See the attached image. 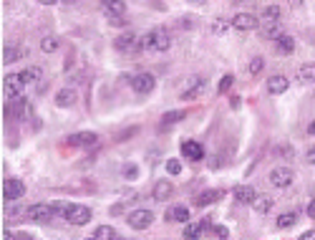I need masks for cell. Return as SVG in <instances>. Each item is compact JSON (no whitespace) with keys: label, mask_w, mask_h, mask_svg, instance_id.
Wrapping results in <instances>:
<instances>
[{"label":"cell","mask_w":315,"mask_h":240,"mask_svg":"<svg viewBox=\"0 0 315 240\" xmlns=\"http://www.w3.org/2000/svg\"><path fill=\"white\" fill-rule=\"evenodd\" d=\"M169 46H172V38L164 28H154L146 36H141V48L146 51H167Z\"/></svg>","instance_id":"obj_1"},{"label":"cell","mask_w":315,"mask_h":240,"mask_svg":"<svg viewBox=\"0 0 315 240\" xmlns=\"http://www.w3.org/2000/svg\"><path fill=\"white\" fill-rule=\"evenodd\" d=\"M114 46H116V51H121V53H136V51L141 48V38H139L136 33L126 31V33H121V36L114 41Z\"/></svg>","instance_id":"obj_2"},{"label":"cell","mask_w":315,"mask_h":240,"mask_svg":"<svg viewBox=\"0 0 315 240\" xmlns=\"http://www.w3.org/2000/svg\"><path fill=\"white\" fill-rule=\"evenodd\" d=\"M25 215H28V220H33V223H46V220H53V218H56V210H53V205L38 202V205H30Z\"/></svg>","instance_id":"obj_3"},{"label":"cell","mask_w":315,"mask_h":240,"mask_svg":"<svg viewBox=\"0 0 315 240\" xmlns=\"http://www.w3.org/2000/svg\"><path fill=\"white\" fill-rule=\"evenodd\" d=\"M126 223H129L134 230H146V228L154 223V213H151V210H134V213L126 218Z\"/></svg>","instance_id":"obj_4"},{"label":"cell","mask_w":315,"mask_h":240,"mask_svg":"<svg viewBox=\"0 0 315 240\" xmlns=\"http://www.w3.org/2000/svg\"><path fill=\"white\" fill-rule=\"evenodd\" d=\"M25 195V185L20 182V179H5V185H3V197H5V202H15V200H20Z\"/></svg>","instance_id":"obj_5"},{"label":"cell","mask_w":315,"mask_h":240,"mask_svg":"<svg viewBox=\"0 0 315 240\" xmlns=\"http://www.w3.org/2000/svg\"><path fill=\"white\" fill-rule=\"evenodd\" d=\"M293 179H295V172L290 167H275L270 172V182L275 187H288V185H293Z\"/></svg>","instance_id":"obj_6"},{"label":"cell","mask_w":315,"mask_h":240,"mask_svg":"<svg viewBox=\"0 0 315 240\" xmlns=\"http://www.w3.org/2000/svg\"><path fill=\"white\" fill-rule=\"evenodd\" d=\"M204 91H207L204 79H202V76H192V79L187 81V86L182 88V99H199Z\"/></svg>","instance_id":"obj_7"},{"label":"cell","mask_w":315,"mask_h":240,"mask_svg":"<svg viewBox=\"0 0 315 240\" xmlns=\"http://www.w3.org/2000/svg\"><path fill=\"white\" fill-rule=\"evenodd\" d=\"M232 28L240 31V33L255 31V28H257V15H252V13H237V15L232 18Z\"/></svg>","instance_id":"obj_8"},{"label":"cell","mask_w":315,"mask_h":240,"mask_svg":"<svg viewBox=\"0 0 315 240\" xmlns=\"http://www.w3.org/2000/svg\"><path fill=\"white\" fill-rule=\"evenodd\" d=\"M66 220L71 225H86V223H91V210L86 205H71V213Z\"/></svg>","instance_id":"obj_9"},{"label":"cell","mask_w":315,"mask_h":240,"mask_svg":"<svg viewBox=\"0 0 315 240\" xmlns=\"http://www.w3.org/2000/svg\"><path fill=\"white\" fill-rule=\"evenodd\" d=\"M131 86H134L136 94H151L154 86H156V79H154L151 74H139V76L131 79Z\"/></svg>","instance_id":"obj_10"},{"label":"cell","mask_w":315,"mask_h":240,"mask_svg":"<svg viewBox=\"0 0 315 240\" xmlns=\"http://www.w3.org/2000/svg\"><path fill=\"white\" fill-rule=\"evenodd\" d=\"M3 86H5V94H8L10 99H18L25 83H23V79H20L18 74H8V76H5V81H3Z\"/></svg>","instance_id":"obj_11"},{"label":"cell","mask_w":315,"mask_h":240,"mask_svg":"<svg viewBox=\"0 0 315 240\" xmlns=\"http://www.w3.org/2000/svg\"><path fill=\"white\" fill-rule=\"evenodd\" d=\"M66 142H68L71 147H93V144L99 142V137H96L93 132H81V134H71Z\"/></svg>","instance_id":"obj_12"},{"label":"cell","mask_w":315,"mask_h":240,"mask_svg":"<svg viewBox=\"0 0 315 240\" xmlns=\"http://www.w3.org/2000/svg\"><path fill=\"white\" fill-rule=\"evenodd\" d=\"M235 200L242 202V205H252V202L257 200V192H255L252 185H237V187H235Z\"/></svg>","instance_id":"obj_13"},{"label":"cell","mask_w":315,"mask_h":240,"mask_svg":"<svg viewBox=\"0 0 315 240\" xmlns=\"http://www.w3.org/2000/svg\"><path fill=\"white\" fill-rule=\"evenodd\" d=\"M182 155L192 162H199L204 157V149H202V144L199 142H194V139H187L184 144H182Z\"/></svg>","instance_id":"obj_14"},{"label":"cell","mask_w":315,"mask_h":240,"mask_svg":"<svg viewBox=\"0 0 315 240\" xmlns=\"http://www.w3.org/2000/svg\"><path fill=\"white\" fill-rule=\"evenodd\" d=\"M172 192H174V185L169 179H159L154 185V200H159V202H167L172 197Z\"/></svg>","instance_id":"obj_15"},{"label":"cell","mask_w":315,"mask_h":240,"mask_svg":"<svg viewBox=\"0 0 315 240\" xmlns=\"http://www.w3.org/2000/svg\"><path fill=\"white\" fill-rule=\"evenodd\" d=\"M267 91H270V94H282V91H288V79H285L282 74L270 76V79H267Z\"/></svg>","instance_id":"obj_16"},{"label":"cell","mask_w":315,"mask_h":240,"mask_svg":"<svg viewBox=\"0 0 315 240\" xmlns=\"http://www.w3.org/2000/svg\"><path fill=\"white\" fill-rule=\"evenodd\" d=\"M167 220H172V223H189V210L184 205H174L169 213H167Z\"/></svg>","instance_id":"obj_17"},{"label":"cell","mask_w":315,"mask_h":240,"mask_svg":"<svg viewBox=\"0 0 315 240\" xmlns=\"http://www.w3.org/2000/svg\"><path fill=\"white\" fill-rule=\"evenodd\" d=\"M104 10H106L111 18H121L126 13V3L124 0H106V3H104Z\"/></svg>","instance_id":"obj_18"},{"label":"cell","mask_w":315,"mask_h":240,"mask_svg":"<svg viewBox=\"0 0 315 240\" xmlns=\"http://www.w3.org/2000/svg\"><path fill=\"white\" fill-rule=\"evenodd\" d=\"M252 207H255V213L267 215V213L272 210V197H267V195H257V200L252 202Z\"/></svg>","instance_id":"obj_19"},{"label":"cell","mask_w":315,"mask_h":240,"mask_svg":"<svg viewBox=\"0 0 315 240\" xmlns=\"http://www.w3.org/2000/svg\"><path fill=\"white\" fill-rule=\"evenodd\" d=\"M56 104H58V106H73V104H76V91H73V88H61V91L56 94Z\"/></svg>","instance_id":"obj_20"},{"label":"cell","mask_w":315,"mask_h":240,"mask_svg":"<svg viewBox=\"0 0 315 240\" xmlns=\"http://www.w3.org/2000/svg\"><path fill=\"white\" fill-rule=\"evenodd\" d=\"M275 43H277V51H280V53H293V51H295V38L288 36V33H282Z\"/></svg>","instance_id":"obj_21"},{"label":"cell","mask_w":315,"mask_h":240,"mask_svg":"<svg viewBox=\"0 0 315 240\" xmlns=\"http://www.w3.org/2000/svg\"><path fill=\"white\" fill-rule=\"evenodd\" d=\"M20 56H23L20 46H13V43H8V46L3 48V61H5V64H15Z\"/></svg>","instance_id":"obj_22"},{"label":"cell","mask_w":315,"mask_h":240,"mask_svg":"<svg viewBox=\"0 0 315 240\" xmlns=\"http://www.w3.org/2000/svg\"><path fill=\"white\" fill-rule=\"evenodd\" d=\"M280 15H282V10H280L277 5H267V8L262 10V20H265V23H280Z\"/></svg>","instance_id":"obj_23"},{"label":"cell","mask_w":315,"mask_h":240,"mask_svg":"<svg viewBox=\"0 0 315 240\" xmlns=\"http://www.w3.org/2000/svg\"><path fill=\"white\" fill-rule=\"evenodd\" d=\"M184 116H187V111H184V109H177V111H167V114L162 116V124H164V127H172V124L182 122Z\"/></svg>","instance_id":"obj_24"},{"label":"cell","mask_w":315,"mask_h":240,"mask_svg":"<svg viewBox=\"0 0 315 240\" xmlns=\"http://www.w3.org/2000/svg\"><path fill=\"white\" fill-rule=\"evenodd\" d=\"M217 197H222V192H217V190H204L202 195H197V205H199V207H204V205H212Z\"/></svg>","instance_id":"obj_25"},{"label":"cell","mask_w":315,"mask_h":240,"mask_svg":"<svg viewBox=\"0 0 315 240\" xmlns=\"http://www.w3.org/2000/svg\"><path fill=\"white\" fill-rule=\"evenodd\" d=\"M202 223H187L184 225V240H199V235H202Z\"/></svg>","instance_id":"obj_26"},{"label":"cell","mask_w":315,"mask_h":240,"mask_svg":"<svg viewBox=\"0 0 315 240\" xmlns=\"http://www.w3.org/2000/svg\"><path fill=\"white\" fill-rule=\"evenodd\" d=\"M298 79L303 81V83H313L315 81V64H305V66H300Z\"/></svg>","instance_id":"obj_27"},{"label":"cell","mask_w":315,"mask_h":240,"mask_svg":"<svg viewBox=\"0 0 315 240\" xmlns=\"http://www.w3.org/2000/svg\"><path fill=\"white\" fill-rule=\"evenodd\" d=\"M93 238L96 240H116V230L111 228V225H101V228H96V233H93Z\"/></svg>","instance_id":"obj_28"},{"label":"cell","mask_w":315,"mask_h":240,"mask_svg":"<svg viewBox=\"0 0 315 240\" xmlns=\"http://www.w3.org/2000/svg\"><path fill=\"white\" fill-rule=\"evenodd\" d=\"M262 36H265V38H272V41H277V38L282 36V28H280V23H265V28H262Z\"/></svg>","instance_id":"obj_29"},{"label":"cell","mask_w":315,"mask_h":240,"mask_svg":"<svg viewBox=\"0 0 315 240\" xmlns=\"http://www.w3.org/2000/svg\"><path fill=\"white\" fill-rule=\"evenodd\" d=\"M295 223H298V215H295V213H282V215L277 218V228H280V230H285V228H293Z\"/></svg>","instance_id":"obj_30"},{"label":"cell","mask_w":315,"mask_h":240,"mask_svg":"<svg viewBox=\"0 0 315 240\" xmlns=\"http://www.w3.org/2000/svg\"><path fill=\"white\" fill-rule=\"evenodd\" d=\"M18 76L23 79V83H33V81H38V79H41V69L30 66V69H23V71H20Z\"/></svg>","instance_id":"obj_31"},{"label":"cell","mask_w":315,"mask_h":240,"mask_svg":"<svg viewBox=\"0 0 315 240\" xmlns=\"http://www.w3.org/2000/svg\"><path fill=\"white\" fill-rule=\"evenodd\" d=\"M58 46H61V41H58L56 36H48V38L41 41V51H43V53H53Z\"/></svg>","instance_id":"obj_32"},{"label":"cell","mask_w":315,"mask_h":240,"mask_svg":"<svg viewBox=\"0 0 315 240\" xmlns=\"http://www.w3.org/2000/svg\"><path fill=\"white\" fill-rule=\"evenodd\" d=\"M53 210H56V218H68V213H71V202H56L53 205Z\"/></svg>","instance_id":"obj_33"},{"label":"cell","mask_w":315,"mask_h":240,"mask_svg":"<svg viewBox=\"0 0 315 240\" xmlns=\"http://www.w3.org/2000/svg\"><path fill=\"white\" fill-rule=\"evenodd\" d=\"M262 66H265V58H260V56H255L250 61V76H257L260 71H262Z\"/></svg>","instance_id":"obj_34"},{"label":"cell","mask_w":315,"mask_h":240,"mask_svg":"<svg viewBox=\"0 0 315 240\" xmlns=\"http://www.w3.org/2000/svg\"><path fill=\"white\" fill-rule=\"evenodd\" d=\"M232 83H235V76H230V74H227V76H222V81H219V88H217V91H219V94H227V88H230Z\"/></svg>","instance_id":"obj_35"},{"label":"cell","mask_w":315,"mask_h":240,"mask_svg":"<svg viewBox=\"0 0 315 240\" xmlns=\"http://www.w3.org/2000/svg\"><path fill=\"white\" fill-rule=\"evenodd\" d=\"M167 172H169V174H179V172H182V162L179 160H167Z\"/></svg>","instance_id":"obj_36"},{"label":"cell","mask_w":315,"mask_h":240,"mask_svg":"<svg viewBox=\"0 0 315 240\" xmlns=\"http://www.w3.org/2000/svg\"><path fill=\"white\" fill-rule=\"evenodd\" d=\"M305 162H308V164H315V144H313V147H308V155H305Z\"/></svg>","instance_id":"obj_37"},{"label":"cell","mask_w":315,"mask_h":240,"mask_svg":"<svg viewBox=\"0 0 315 240\" xmlns=\"http://www.w3.org/2000/svg\"><path fill=\"white\" fill-rule=\"evenodd\" d=\"M222 31H227V20H217L214 23V33H222Z\"/></svg>","instance_id":"obj_38"},{"label":"cell","mask_w":315,"mask_h":240,"mask_svg":"<svg viewBox=\"0 0 315 240\" xmlns=\"http://www.w3.org/2000/svg\"><path fill=\"white\" fill-rule=\"evenodd\" d=\"M280 155H282V157H288V160H290V157H293V155H295V149H293V147H282V149H280Z\"/></svg>","instance_id":"obj_39"},{"label":"cell","mask_w":315,"mask_h":240,"mask_svg":"<svg viewBox=\"0 0 315 240\" xmlns=\"http://www.w3.org/2000/svg\"><path fill=\"white\" fill-rule=\"evenodd\" d=\"M124 174L129 177V179H134V177H136V167H126V169H124Z\"/></svg>","instance_id":"obj_40"},{"label":"cell","mask_w":315,"mask_h":240,"mask_svg":"<svg viewBox=\"0 0 315 240\" xmlns=\"http://www.w3.org/2000/svg\"><path fill=\"white\" fill-rule=\"evenodd\" d=\"M305 210H308V215H310V218H315V197L308 202V207H305Z\"/></svg>","instance_id":"obj_41"},{"label":"cell","mask_w":315,"mask_h":240,"mask_svg":"<svg viewBox=\"0 0 315 240\" xmlns=\"http://www.w3.org/2000/svg\"><path fill=\"white\" fill-rule=\"evenodd\" d=\"M300 240H315V230H308V233H303Z\"/></svg>","instance_id":"obj_42"},{"label":"cell","mask_w":315,"mask_h":240,"mask_svg":"<svg viewBox=\"0 0 315 240\" xmlns=\"http://www.w3.org/2000/svg\"><path fill=\"white\" fill-rule=\"evenodd\" d=\"M214 233H217V235H219V238H222V240L227 238V228H222V225H219V228H217Z\"/></svg>","instance_id":"obj_43"},{"label":"cell","mask_w":315,"mask_h":240,"mask_svg":"<svg viewBox=\"0 0 315 240\" xmlns=\"http://www.w3.org/2000/svg\"><path fill=\"white\" fill-rule=\"evenodd\" d=\"M3 240H18V238H15L13 233H8V230H5V233H3Z\"/></svg>","instance_id":"obj_44"},{"label":"cell","mask_w":315,"mask_h":240,"mask_svg":"<svg viewBox=\"0 0 315 240\" xmlns=\"http://www.w3.org/2000/svg\"><path fill=\"white\" fill-rule=\"evenodd\" d=\"M308 134H313V137H315V119L308 124Z\"/></svg>","instance_id":"obj_45"},{"label":"cell","mask_w":315,"mask_h":240,"mask_svg":"<svg viewBox=\"0 0 315 240\" xmlns=\"http://www.w3.org/2000/svg\"><path fill=\"white\" fill-rule=\"evenodd\" d=\"M41 5H53V3H61V0H38Z\"/></svg>","instance_id":"obj_46"},{"label":"cell","mask_w":315,"mask_h":240,"mask_svg":"<svg viewBox=\"0 0 315 240\" xmlns=\"http://www.w3.org/2000/svg\"><path fill=\"white\" fill-rule=\"evenodd\" d=\"M63 5H76V3H78V0H61Z\"/></svg>","instance_id":"obj_47"},{"label":"cell","mask_w":315,"mask_h":240,"mask_svg":"<svg viewBox=\"0 0 315 240\" xmlns=\"http://www.w3.org/2000/svg\"><path fill=\"white\" fill-rule=\"evenodd\" d=\"M300 3H303V0H290V5H293V8H298Z\"/></svg>","instance_id":"obj_48"},{"label":"cell","mask_w":315,"mask_h":240,"mask_svg":"<svg viewBox=\"0 0 315 240\" xmlns=\"http://www.w3.org/2000/svg\"><path fill=\"white\" fill-rule=\"evenodd\" d=\"M189 3H194V5H202V3H207V0H189Z\"/></svg>","instance_id":"obj_49"},{"label":"cell","mask_w":315,"mask_h":240,"mask_svg":"<svg viewBox=\"0 0 315 240\" xmlns=\"http://www.w3.org/2000/svg\"><path fill=\"white\" fill-rule=\"evenodd\" d=\"M18 240H30V238H18Z\"/></svg>","instance_id":"obj_50"},{"label":"cell","mask_w":315,"mask_h":240,"mask_svg":"<svg viewBox=\"0 0 315 240\" xmlns=\"http://www.w3.org/2000/svg\"><path fill=\"white\" fill-rule=\"evenodd\" d=\"M86 240H96V238H86Z\"/></svg>","instance_id":"obj_51"}]
</instances>
